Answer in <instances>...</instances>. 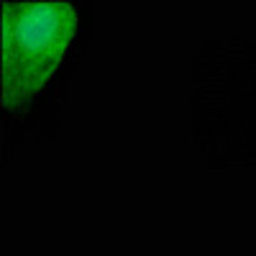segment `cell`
<instances>
[{
    "mask_svg": "<svg viewBox=\"0 0 256 256\" xmlns=\"http://www.w3.org/2000/svg\"><path fill=\"white\" fill-rule=\"evenodd\" d=\"M0 95L13 110L49 84L72 49L80 16L64 0H0Z\"/></svg>",
    "mask_w": 256,
    "mask_h": 256,
    "instance_id": "obj_1",
    "label": "cell"
}]
</instances>
